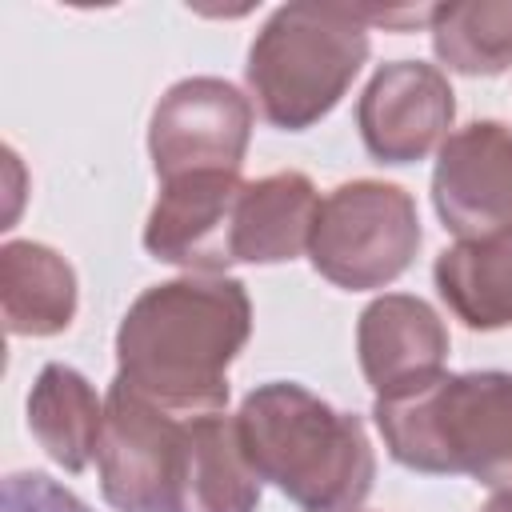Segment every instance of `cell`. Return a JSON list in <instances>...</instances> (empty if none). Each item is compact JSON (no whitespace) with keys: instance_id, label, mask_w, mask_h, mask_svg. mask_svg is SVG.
Masks as SVG:
<instances>
[{"instance_id":"e0dca14e","label":"cell","mask_w":512,"mask_h":512,"mask_svg":"<svg viewBox=\"0 0 512 512\" xmlns=\"http://www.w3.org/2000/svg\"><path fill=\"white\" fill-rule=\"evenodd\" d=\"M432 52L460 76H500L512 68V0L436 4Z\"/></svg>"},{"instance_id":"6da1fadb","label":"cell","mask_w":512,"mask_h":512,"mask_svg":"<svg viewBox=\"0 0 512 512\" xmlns=\"http://www.w3.org/2000/svg\"><path fill=\"white\" fill-rule=\"evenodd\" d=\"M252 336L248 288L232 276H176L144 288L116 328V380L176 412H224L228 368Z\"/></svg>"},{"instance_id":"9c48e42d","label":"cell","mask_w":512,"mask_h":512,"mask_svg":"<svg viewBox=\"0 0 512 512\" xmlns=\"http://www.w3.org/2000/svg\"><path fill=\"white\" fill-rule=\"evenodd\" d=\"M244 184L248 180H240V172H192L164 180L144 224L148 256L184 268L188 276H224V268L236 264L232 232Z\"/></svg>"},{"instance_id":"5b68a950","label":"cell","mask_w":512,"mask_h":512,"mask_svg":"<svg viewBox=\"0 0 512 512\" xmlns=\"http://www.w3.org/2000/svg\"><path fill=\"white\" fill-rule=\"evenodd\" d=\"M420 240L424 228L408 188L392 180H344L320 200L308 260L328 284L368 292L404 276Z\"/></svg>"},{"instance_id":"ac0fdd59","label":"cell","mask_w":512,"mask_h":512,"mask_svg":"<svg viewBox=\"0 0 512 512\" xmlns=\"http://www.w3.org/2000/svg\"><path fill=\"white\" fill-rule=\"evenodd\" d=\"M0 512H92V508L48 472H12L4 476Z\"/></svg>"},{"instance_id":"7c38bea8","label":"cell","mask_w":512,"mask_h":512,"mask_svg":"<svg viewBox=\"0 0 512 512\" xmlns=\"http://www.w3.org/2000/svg\"><path fill=\"white\" fill-rule=\"evenodd\" d=\"M320 192L304 172H272L248 180L236 204V264H288L312 244Z\"/></svg>"},{"instance_id":"5bb4252c","label":"cell","mask_w":512,"mask_h":512,"mask_svg":"<svg viewBox=\"0 0 512 512\" xmlns=\"http://www.w3.org/2000/svg\"><path fill=\"white\" fill-rule=\"evenodd\" d=\"M0 308L12 336H60L76 316V272L40 240L0 248Z\"/></svg>"},{"instance_id":"4fadbf2b","label":"cell","mask_w":512,"mask_h":512,"mask_svg":"<svg viewBox=\"0 0 512 512\" xmlns=\"http://www.w3.org/2000/svg\"><path fill=\"white\" fill-rule=\"evenodd\" d=\"M440 300L472 332L512 328V228L468 236L432 264Z\"/></svg>"},{"instance_id":"ba28073f","label":"cell","mask_w":512,"mask_h":512,"mask_svg":"<svg viewBox=\"0 0 512 512\" xmlns=\"http://www.w3.org/2000/svg\"><path fill=\"white\" fill-rule=\"evenodd\" d=\"M456 92L436 64L392 60L372 72L356 104V128L372 160L416 164L452 132Z\"/></svg>"},{"instance_id":"30bf717a","label":"cell","mask_w":512,"mask_h":512,"mask_svg":"<svg viewBox=\"0 0 512 512\" xmlns=\"http://www.w3.org/2000/svg\"><path fill=\"white\" fill-rule=\"evenodd\" d=\"M432 208L460 240L512 228V128L504 120H472L440 144Z\"/></svg>"},{"instance_id":"9a60e30c","label":"cell","mask_w":512,"mask_h":512,"mask_svg":"<svg viewBox=\"0 0 512 512\" xmlns=\"http://www.w3.org/2000/svg\"><path fill=\"white\" fill-rule=\"evenodd\" d=\"M104 400L72 364H44L28 392V432L52 464L80 476L100 444Z\"/></svg>"},{"instance_id":"8992f818","label":"cell","mask_w":512,"mask_h":512,"mask_svg":"<svg viewBox=\"0 0 512 512\" xmlns=\"http://www.w3.org/2000/svg\"><path fill=\"white\" fill-rule=\"evenodd\" d=\"M188 416H176L112 380L96 444L100 492L116 512H180Z\"/></svg>"},{"instance_id":"3957f363","label":"cell","mask_w":512,"mask_h":512,"mask_svg":"<svg viewBox=\"0 0 512 512\" xmlns=\"http://www.w3.org/2000/svg\"><path fill=\"white\" fill-rule=\"evenodd\" d=\"M372 420L388 456L408 472L512 484V372H440L376 400Z\"/></svg>"},{"instance_id":"8fae6325","label":"cell","mask_w":512,"mask_h":512,"mask_svg":"<svg viewBox=\"0 0 512 512\" xmlns=\"http://www.w3.org/2000/svg\"><path fill=\"white\" fill-rule=\"evenodd\" d=\"M356 356L376 400L400 396L444 372L448 328L428 300L384 292L356 320Z\"/></svg>"},{"instance_id":"2e32d148","label":"cell","mask_w":512,"mask_h":512,"mask_svg":"<svg viewBox=\"0 0 512 512\" xmlns=\"http://www.w3.org/2000/svg\"><path fill=\"white\" fill-rule=\"evenodd\" d=\"M256 504L260 476L244 456L236 416H188V468L180 488V512H256Z\"/></svg>"},{"instance_id":"52a82bcc","label":"cell","mask_w":512,"mask_h":512,"mask_svg":"<svg viewBox=\"0 0 512 512\" xmlns=\"http://www.w3.org/2000/svg\"><path fill=\"white\" fill-rule=\"evenodd\" d=\"M252 100L220 76L176 80L152 108L148 156L164 180L192 172H240L252 140Z\"/></svg>"},{"instance_id":"d6986e66","label":"cell","mask_w":512,"mask_h":512,"mask_svg":"<svg viewBox=\"0 0 512 512\" xmlns=\"http://www.w3.org/2000/svg\"><path fill=\"white\" fill-rule=\"evenodd\" d=\"M480 512H512V484L496 488V496H492V500H488Z\"/></svg>"},{"instance_id":"277c9868","label":"cell","mask_w":512,"mask_h":512,"mask_svg":"<svg viewBox=\"0 0 512 512\" xmlns=\"http://www.w3.org/2000/svg\"><path fill=\"white\" fill-rule=\"evenodd\" d=\"M368 20L352 4H280L256 32L244 80L256 112L284 132L320 124L368 60Z\"/></svg>"},{"instance_id":"7a4b0ae2","label":"cell","mask_w":512,"mask_h":512,"mask_svg":"<svg viewBox=\"0 0 512 512\" xmlns=\"http://www.w3.org/2000/svg\"><path fill=\"white\" fill-rule=\"evenodd\" d=\"M236 432L260 484H276L300 512H360L372 492L376 452L364 420L296 380L256 384Z\"/></svg>"}]
</instances>
